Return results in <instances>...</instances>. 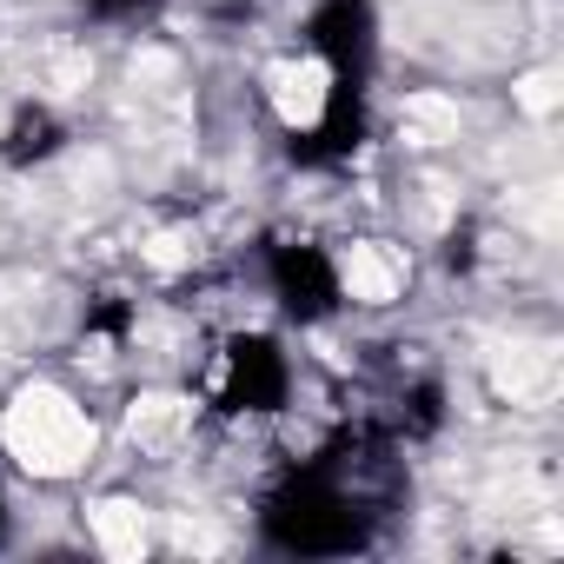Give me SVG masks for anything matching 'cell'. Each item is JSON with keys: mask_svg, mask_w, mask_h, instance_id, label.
I'll use <instances>...</instances> for the list:
<instances>
[{"mask_svg": "<svg viewBox=\"0 0 564 564\" xmlns=\"http://www.w3.org/2000/svg\"><path fill=\"white\" fill-rule=\"evenodd\" d=\"M0 438H8V452L21 458V471L34 478H74L87 458H94V419L74 392L61 386H28L8 419H0Z\"/></svg>", "mask_w": 564, "mask_h": 564, "instance_id": "obj_1", "label": "cell"}, {"mask_svg": "<svg viewBox=\"0 0 564 564\" xmlns=\"http://www.w3.org/2000/svg\"><path fill=\"white\" fill-rule=\"evenodd\" d=\"M405 252L386 246V239H352L346 259H339V279H346V300L359 306H399L405 300Z\"/></svg>", "mask_w": 564, "mask_h": 564, "instance_id": "obj_2", "label": "cell"}, {"mask_svg": "<svg viewBox=\"0 0 564 564\" xmlns=\"http://www.w3.org/2000/svg\"><path fill=\"white\" fill-rule=\"evenodd\" d=\"M87 524H94V544L113 551V557H140L153 544V511L140 498H94Z\"/></svg>", "mask_w": 564, "mask_h": 564, "instance_id": "obj_3", "label": "cell"}, {"mask_svg": "<svg viewBox=\"0 0 564 564\" xmlns=\"http://www.w3.org/2000/svg\"><path fill=\"white\" fill-rule=\"evenodd\" d=\"M518 107H524V113H551V107H557L551 74H524V80H518Z\"/></svg>", "mask_w": 564, "mask_h": 564, "instance_id": "obj_4", "label": "cell"}]
</instances>
